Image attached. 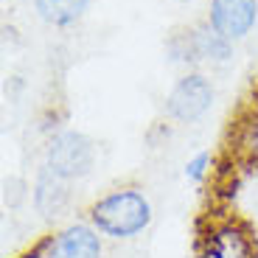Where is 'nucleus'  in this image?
Instances as JSON below:
<instances>
[{"mask_svg":"<svg viewBox=\"0 0 258 258\" xmlns=\"http://www.w3.org/2000/svg\"><path fill=\"white\" fill-rule=\"evenodd\" d=\"M213 104V87L202 73H185L166 96V115L177 123L200 121Z\"/></svg>","mask_w":258,"mask_h":258,"instance_id":"obj_4","label":"nucleus"},{"mask_svg":"<svg viewBox=\"0 0 258 258\" xmlns=\"http://www.w3.org/2000/svg\"><path fill=\"white\" fill-rule=\"evenodd\" d=\"M191 39V51H194V62L208 59V62H225L230 56V39H225L216 28H211V23L188 31Z\"/></svg>","mask_w":258,"mask_h":258,"instance_id":"obj_8","label":"nucleus"},{"mask_svg":"<svg viewBox=\"0 0 258 258\" xmlns=\"http://www.w3.org/2000/svg\"><path fill=\"white\" fill-rule=\"evenodd\" d=\"M197 258H258L255 236L239 216H211L197 236Z\"/></svg>","mask_w":258,"mask_h":258,"instance_id":"obj_2","label":"nucleus"},{"mask_svg":"<svg viewBox=\"0 0 258 258\" xmlns=\"http://www.w3.org/2000/svg\"><path fill=\"white\" fill-rule=\"evenodd\" d=\"M87 222L107 239H135L152 225V202L141 188H115L93 202Z\"/></svg>","mask_w":258,"mask_h":258,"instance_id":"obj_1","label":"nucleus"},{"mask_svg":"<svg viewBox=\"0 0 258 258\" xmlns=\"http://www.w3.org/2000/svg\"><path fill=\"white\" fill-rule=\"evenodd\" d=\"M239 155L244 157L247 166L258 168V110L239 129Z\"/></svg>","mask_w":258,"mask_h":258,"instance_id":"obj_10","label":"nucleus"},{"mask_svg":"<svg viewBox=\"0 0 258 258\" xmlns=\"http://www.w3.org/2000/svg\"><path fill=\"white\" fill-rule=\"evenodd\" d=\"M258 20V0H211L208 23L225 39H241Z\"/></svg>","mask_w":258,"mask_h":258,"instance_id":"obj_5","label":"nucleus"},{"mask_svg":"<svg viewBox=\"0 0 258 258\" xmlns=\"http://www.w3.org/2000/svg\"><path fill=\"white\" fill-rule=\"evenodd\" d=\"M93 163H96V149L90 138L73 129L56 132L45 146V166L68 182L87 177L93 171Z\"/></svg>","mask_w":258,"mask_h":258,"instance_id":"obj_3","label":"nucleus"},{"mask_svg":"<svg viewBox=\"0 0 258 258\" xmlns=\"http://www.w3.org/2000/svg\"><path fill=\"white\" fill-rule=\"evenodd\" d=\"M211 166H213L211 152H197V155L185 163V177L194 180V182H202L208 174H211Z\"/></svg>","mask_w":258,"mask_h":258,"instance_id":"obj_11","label":"nucleus"},{"mask_svg":"<svg viewBox=\"0 0 258 258\" xmlns=\"http://www.w3.org/2000/svg\"><path fill=\"white\" fill-rule=\"evenodd\" d=\"M90 0H34L39 20H45L48 26H73L76 20H82V14L87 12Z\"/></svg>","mask_w":258,"mask_h":258,"instance_id":"obj_9","label":"nucleus"},{"mask_svg":"<svg viewBox=\"0 0 258 258\" xmlns=\"http://www.w3.org/2000/svg\"><path fill=\"white\" fill-rule=\"evenodd\" d=\"M48 239H51V236H45V239H39L37 244H34V247H28L26 252H20L17 258H45V250H48Z\"/></svg>","mask_w":258,"mask_h":258,"instance_id":"obj_12","label":"nucleus"},{"mask_svg":"<svg viewBox=\"0 0 258 258\" xmlns=\"http://www.w3.org/2000/svg\"><path fill=\"white\" fill-rule=\"evenodd\" d=\"M101 233L87 225H68L64 230L51 233L45 258H101Z\"/></svg>","mask_w":258,"mask_h":258,"instance_id":"obj_6","label":"nucleus"},{"mask_svg":"<svg viewBox=\"0 0 258 258\" xmlns=\"http://www.w3.org/2000/svg\"><path fill=\"white\" fill-rule=\"evenodd\" d=\"M34 208L42 219H56L62 216V211L71 202V191H68V180H62L59 174H53L51 168L42 163L37 180H34V191H31Z\"/></svg>","mask_w":258,"mask_h":258,"instance_id":"obj_7","label":"nucleus"}]
</instances>
